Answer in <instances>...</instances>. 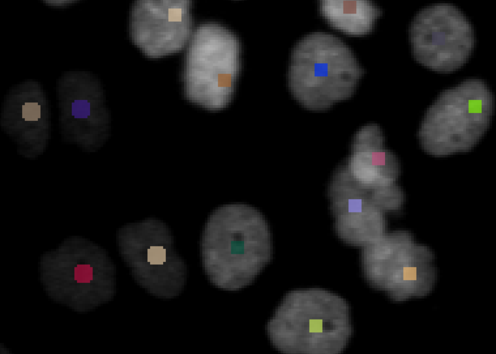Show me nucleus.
I'll return each mask as SVG.
<instances>
[{
  "instance_id": "f257e3e1",
  "label": "nucleus",
  "mask_w": 496,
  "mask_h": 354,
  "mask_svg": "<svg viewBox=\"0 0 496 354\" xmlns=\"http://www.w3.org/2000/svg\"><path fill=\"white\" fill-rule=\"evenodd\" d=\"M203 267L214 286L236 290L251 284L270 261L268 224L258 209L244 204L216 209L203 230Z\"/></svg>"
},
{
  "instance_id": "f03ea898",
  "label": "nucleus",
  "mask_w": 496,
  "mask_h": 354,
  "mask_svg": "<svg viewBox=\"0 0 496 354\" xmlns=\"http://www.w3.org/2000/svg\"><path fill=\"white\" fill-rule=\"evenodd\" d=\"M266 329L273 346L285 354H339L352 332L346 301L315 288L286 294Z\"/></svg>"
},
{
  "instance_id": "7ed1b4c3",
  "label": "nucleus",
  "mask_w": 496,
  "mask_h": 354,
  "mask_svg": "<svg viewBox=\"0 0 496 354\" xmlns=\"http://www.w3.org/2000/svg\"><path fill=\"white\" fill-rule=\"evenodd\" d=\"M365 74L354 53L338 37L309 33L293 49L288 80L294 98L311 111L327 110L351 97Z\"/></svg>"
},
{
  "instance_id": "20e7f679",
  "label": "nucleus",
  "mask_w": 496,
  "mask_h": 354,
  "mask_svg": "<svg viewBox=\"0 0 496 354\" xmlns=\"http://www.w3.org/2000/svg\"><path fill=\"white\" fill-rule=\"evenodd\" d=\"M494 99L486 84L467 80L442 92L426 110L418 131L429 155L443 157L473 148L488 130Z\"/></svg>"
},
{
  "instance_id": "39448f33",
  "label": "nucleus",
  "mask_w": 496,
  "mask_h": 354,
  "mask_svg": "<svg viewBox=\"0 0 496 354\" xmlns=\"http://www.w3.org/2000/svg\"><path fill=\"white\" fill-rule=\"evenodd\" d=\"M240 68L236 36L217 23L199 26L187 52L184 81L186 97L211 111L231 101Z\"/></svg>"
},
{
  "instance_id": "423d86ee",
  "label": "nucleus",
  "mask_w": 496,
  "mask_h": 354,
  "mask_svg": "<svg viewBox=\"0 0 496 354\" xmlns=\"http://www.w3.org/2000/svg\"><path fill=\"white\" fill-rule=\"evenodd\" d=\"M118 242L135 279L150 294L170 298L181 292L186 266L165 223L150 218L124 225L119 230Z\"/></svg>"
},
{
  "instance_id": "0eeeda50",
  "label": "nucleus",
  "mask_w": 496,
  "mask_h": 354,
  "mask_svg": "<svg viewBox=\"0 0 496 354\" xmlns=\"http://www.w3.org/2000/svg\"><path fill=\"white\" fill-rule=\"evenodd\" d=\"M433 255L404 231L384 235L365 247L362 266L369 284L402 301L429 291L435 278Z\"/></svg>"
},
{
  "instance_id": "6e6552de",
  "label": "nucleus",
  "mask_w": 496,
  "mask_h": 354,
  "mask_svg": "<svg viewBox=\"0 0 496 354\" xmlns=\"http://www.w3.org/2000/svg\"><path fill=\"white\" fill-rule=\"evenodd\" d=\"M409 38L416 61L444 73L464 65L474 45L471 24L458 8L449 3L435 4L418 12L409 26Z\"/></svg>"
},
{
  "instance_id": "1a4fd4ad",
  "label": "nucleus",
  "mask_w": 496,
  "mask_h": 354,
  "mask_svg": "<svg viewBox=\"0 0 496 354\" xmlns=\"http://www.w3.org/2000/svg\"><path fill=\"white\" fill-rule=\"evenodd\" d=\"M188 0H140L132 7L133 42L146 56L156 58L181 50L190 36Z\"/></svg>"
},
{
  "instance_id": "9d476101",
  "label": "nucleus",
  "mask_w": 496,
  "mask_h": 354,
  "mask_svg": "<svg viewBox=\"0 0 496 354\" xmlns=\"http://www.w3.org/2000/svg\"><path fill=\"white\" fill-rule=\"evenodd\" d=\"M385 139L377 124H367L353 138L351 154L345 164L358 182L370 188L395 184L400 173L397 156L384 147Z\"/></svg>"
},
{
  "instance_id": "9b49d317",
  "label": "nucleus",
  "mask_w": 496,
  "mask_h": 354,
  "mask_svg": "<svg viewBox=\"0 0 496 354\" xmlns=\"http://www.w3.org/2000/svg\"><path fill=\"white\" fill-rule=\"evenodd\" d=\"M320 12L333 27L352 35L370 32L382 15L379 7L365 0H323Z\"/></svg>"
},
{
  "instance_id": "f8f14e48",
  "label": "nucleus",
  "mask_w": 496,
  "mask_h": 354,
  "mask_svg": "<svg viewBox=\"0 0 496 354\" xmlns=\"http://www.w3.org/2000/svg\"><path fill=\"white\" fill-rule=\"evenodd\" d=\"M383 211L371 206L335 216L338 236L350 244L365 247L385 235Z\"/></svg>"
},
{
  "instance_id": "ddd939ff",
  "label": "nucleus",
  "mask_w": 496,
  "mask_h": 354,
  "mask_svg": "<svg viewBox=\"0 0 496 354\" xmlns=\"http://www.w3.org/2000/svg\"><path fill=\"white\" fill-rule=\"evenodd\" d=\"M40 116V106L38 103H25L22 106V117L25 121H37Z\"/></svg>"
},
{
  "instance_id": "4468645a",
  "label": "nucleus",
  "mask_w": 496,
  "mask_h": 354,
  "mask_svg": "<svg viewBox=\"0 0 496 354\" xmlns=\"http://www.w3.org/2000/svg\"><path fill=\"white\" fill-rule=\"evenodd\" d=\"M75 280L78 283H88L93 280V268L89 265H78L75 268Z\"/></svg>"
},
{
  "instance_id": "2eb2a0df",
  "label": "nucleus",
  "mask_w": 496,
  "mask_h": 354,
  "mask_svg": "<svg viewBox=\"0 0 496 354\" xmlns=\"http://www.w3.org/2000/svg\"><path fill=\"white\" fill-rule=\"evenodd\" d=\"M90 113V103L87 100H76L72 103V115L75 118H87Z\"/></svg>"
}]
</instances>
